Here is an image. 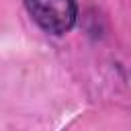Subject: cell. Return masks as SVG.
Wrapping results in <instances>:
<instances>
[{
  "mask_svg": "<svg viewBox=\"0 0 131 131\" xmlns=\"http://www.w3.org/2000/svg\"><path fill=\"white\" fill-rule=\"evenodd\" d=\"M25 6L33 20L47 33L61 35L76 23L74 0H25Z\"/></svg>",
  "mask_w": 131,
  "mask_h": 131,
  "instance_id": "obj_1",
  "label": "cell"
}]
</instances>
